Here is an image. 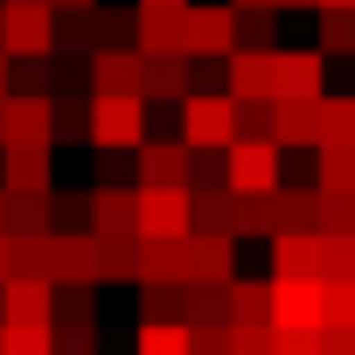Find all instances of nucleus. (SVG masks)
I'll use <instances>...</instances> for the list:
<instances>
[{
    "label": "nucleus",
    "instance_id": "nucleus-1",
    "mask_svg": "<svg viewBox=\"0 0 355 355\" xmlns=\"http://www.w3.org/2000/svg\"><path fill=\"white\" fill-rule=\"evenodd\" d=\"M223 189L230 196H279V139H230L223 146Z\"/></svg>",
    "mask_w": 355,
    "mask_h": 355
},
{
    "label": "nucleus",
    "instance_id": "nucleus-2",
    "mask_svg": "<svg viewBox=\"0 0 355 355\" xmlns=\"http://www.w3.org/2000/svg\"><path fill=\"white\" fill-rule=\"evenodd\" d=\"M189 216H196V189H132V223L146 244L189 237Z\"/></svg>",
    "mask_w": 355,
    "mask_h": 355
},
{
    "label": "nucleus",
    "instance_id": "nucleus-3",
    "mask_svg": "<svg viewBox=\"0 0 355 355\" xmlns=\"http://www.w3.org/2000/svg\"><path fill=\"white\" fill-rule=\"evenodd\" d=\"M0 49L42 63L56 49V8H35V0H0Z\"/></svg>",
    "mask_w": 355,
    "mask_h": 355
},
{
    "label": "nucleus",
    "instance_id": "nucleus-4",
    "mask_svg": "<svg viewBox=\"0 0 355 355\" xmlns=\"http://www.w3.org/2000/svg\"><path fill=\"white\" fill-rule=\"evenodd\" d=\"M0 327H56V279H0Z\"/></svg>",
    "mask_w": 355,
    "mask_h": 355
},
{
    "label": "nucleus",
    "instance_id": "nucleus-5",
    "mask_svg": "<svg viewBox=\"0 0 355 355\" xmlns=\"http://www.w3.org/2000/svg\"><path fill=\"white\" fill-rule=\"evenodd\" d=\"M91 139H98V146H139V139H146V98H139V91L91 98Z\"/></svg>",
    "mask_w": 355,
    "mask_h": 355
},
{
    "label": "nucleus",
    "instance_id": "nucleus-6",
    "mask_svg": "<svg viewBox=\"0 0 355 355\" xmlns=\"http://www.w3.org/2000/svg\"><path fill=\"white\" fill-rule=\"evenodd\" d=\"M49 139H56V105L42 91L0 98V146H49Z\"/></svg>",
    "mask_w": 355,
    "mask_h": 355
},
{
    "label": "nucleus",
    "instance_id": "nucleus-7",
    "mask_svg": "<svg viewBox=\"0 0 355 355\" xmlns=\"http://www.w3.org/2000/svg\"><path fill=\"white\" fill-rule=\"evenodd\" d=\"M237 139V98H182V146H230Z\"/></svg>",
    "mask_w": 355,
    "mask_h": 355
},
{
    "label": "nucleus",
    "instance_id": "nucleus-8",
    "mask_svg": "<svg viewBox=\"0 0 355 355\" xmlns=\"http://www.w3.org/2000/svg\"><path fill=\"white\" fill-rule=\"evenodd\" d=\"M320 313H327V279L272 272V327H320Z\"/></svg>",
    "mask_w": 355,
    "mask_h": 355
},
{
    "label": "nucleus",
    "instance_id": "nucleus-9",
    "mask_svg": "<svg viewBox=\"0 0 355 355\" xmlns=\"http://www.w3.org/2000/svg\"><path fill=\"white\" fill-rule=\"evenodd\" d=\"M230 98L237 105H265L279 98V49H230Z\"/></svg>",
    "mask_w": 355,
    "mask_h": 355
},
{
    "label": "nucleus",
    "instance_id": "nucleus-10",
    "mask_svg": "<svg viewBox=\"0 0 355 355\" xmlns=\"http://www.w3.org/2000/svg\"><path fill=\"white\" fill-rule=\"evenodd\" d=\"M182 49L189 56H230L237 49V8H189L182 15Z\"/></svg>",
    "mask_w": 355,
    "mask_h": 355
},
{
    "label": "nucleus",
    "instance_id": "nucleus-11",
    "mask_svg": "<svg viewBox=\"0 0 355 355\" xmlns=\"http://www.w3.org/2000/svg\"><path fill=\"white\" fill-rule=\"evenodd\" d=\"M182 279L189 286H230V230H209V237H182Z\"/></svg>",
    "mask_w": 355,
    "mask_h": 355
},
{
    "label": "nucleus",
    "instance_id": "nucleus-12",
    "mask_svg": "<svg viewBox=\"0 0 355 355\" xmlns=\"http://www.w3.org/2000/svg\"><path fill=\"white\" fill-rule=\"evenodd\" d=\"M272 265L286 279H327V237L320 230H272Z\"/></svg>",
    "mask_w": 355,
    "mask_h": 355
},
{
    "label": "nucleus",
    "instance_id": "nucleus-13",
    "mask_svg": "<svg viewBox=\"0 0 355 355\" xmlns=\"http://www.w3.org/2000/svg\"><path fill=\"white\" fill-rule=\"evenodd\" d=\"M0 189L8 196H56L49 189V146H0Z\"/></svg>",
    "mask_w": 355,
    "mask_h": 355
},
{
    "label": "nucleus",
    "instance_id": "nucleus-14",
    "mask_svg": "<svg viewBox=\"0 0 355 355\" xmlns=\"http://www.w3.org/2000/svg\"><path fill=\"white\" fill-rule=\"evenodd\" d=\"M182 15L189 8H139L132 15V49L139 56H189L182 49Z\"/></svg>",
    "mask_w": 355,
    "mask_h": 355
},
{
    "label": "nucleus",
    "instance_id": "nucleus-15",
    "mask_svg": "<svg viewBox=\"0 0 355 355\" xmlns=\"http://www.w3.org/2000/svg\"><path fill=\"white\" fill-rule=\"evenodd\" d=\"M91 237H98V244H139L132 189H98V196H91Z\"/></svg>",
    "mask_w": 355,
    "mask_h": 355
},
{
    "label": "nucleus",
    "instance_id": "nucleus-16",
    "mask_svg": "<svg viewBox=\"0 0 355 355\" xmlns=\"http://www.w3.org/2000/svg\"><path fill=\"white\" fill-rule=\"evenodd\" d=\"M272 139L279 146H320V98H272Z\"/></svg>",
    "mask_w": 355,
    "mask_h": 355
},
{
    "label": "nucleus",
    "instance_id": "nucleus-17",
    "mask_svg": "<svg viewBox=\"0 0 355 355\" xmlns=\"http://www.w3.org/2000/svg\"><path fill=\"white\" fill-rule=\"evenodd\" d=\"M327 49H279V98H327Z\"/></svg>",
    "mask_w": 355,
    "mask_h": 355
},
{
    "label": "nucleus",
    "instance_id": "nucleus-18",
    "mask_svg": "<svg viewBox=\"0 0 355 355\" xmlns=\"http://www.w3.org/2000/svg\"><path fill=\"white\" fill-rule=\"evenodd\" d=\"M139 189H189V146L139 139Z\"/></svg>",
    "mask_w": 355,
    "mask_h": 355
},
{
    "label": "nucleus",
    "instance_id": "nucleus-19",
    "mask_svg": "<svg viewBox=\"0 0 355 355\" xmlns=\"http://www.w3.org/2000/svg\"><path fill=\"white\" fill-rule=\"evenodd\" d=\"M139 70H146V56H139V49H98V56H91V84H98V98L139 91Z\"/></svg>",
    "mask_w": 355,
    "mask_h": 355
},
{
    "label": "nucleus",
    "instance_id": "nucleus-20",
    "mask_svg": "<svg viewBox=\"0 0 355 355\" xmlns=\"http://www.w3.org/2000/svg\"><path fill=\"white\" fill-rule=\"evenodd\" d=\"M132 355H196V327L182 320H146L132 334Z\"/></svg>",
    "mask_w": 355,
    "mask_h": 355
},
{
    "label": "nucleus",
    "instance_id": "nucleus-21",
    "mask_svg": "<svg viewBox=\"0 0 355 355\" xmlns=\"http://www.w3.org/2000/svg\"><path fill=\"white\" fill-rule=\"evenodd\" d=\"M230 327H272V286H230Z\"/></svg>",
    "mask_w": 355,
    "mask_h": 355
},
{
    "label": "nucleus",
    "instance_id": "nucleus-22",
    "mask_svg": "<svg viewBox=\"0 0 355 355\" xmlns=\"http://www.w3.org/2000/svg\"><path fill=\"white\" fill-rule=\"evenodd\" d=\"M139 98H189V91H182V56H146Z\"/></svg>",
    "mask_w": 355,
    "mask_h": 355
},
{
    "label": "nucleus",
    "instance_id": "nucleus-23",
    "mask_svg": "<svg viewBox=\"0 0 355 355\" xmlns=\"http://www.w3.org/2000/svg\"><path fill=\"white\" fill-rule=\"evenodd\" d=\"M320 196H355V146H320Z\"/></svg>",
    "mask_w": 355,
    "mask_h": 355
},
{
    "label": "nucleus",
    "instance_id": "nucleus-24",
    "mask_svg": "<svg viewBox=\"0 0 355 355\" xmlns=\"http://www.w3.org/2000/svg\"><path fill=\"white\" fill-rule=\"evenodd\" d=\"M320 146H355V98H320Z\"/></svg>",
    "mask_w": 355,
    "mask_h": 355
},
{
    "label": "nucleus",
    "instance_id": "nucleus-25",
    "mask_svg": "<svg viewBox=\"0 0 355 355\" xmlns=\"http://www.w3.org/2000/svg\"><path fill=\"white\" fill-rule=\"evenodd\" d=\"M279 8H237V49H272Z\"/></svg>",
    "mask_w": 355,
    "mask_h": 355
},
{
    "label": "nucleus",
    "instance_id": "nucleus-26",
    "mask_svg": "<svg viewBox=\"0 0 355 355\" xmlns=\"http://www.w3.org/2000/svg\"><path fill=\"white\" fill-rule=\"evenodd\" d=\"M0 355H56V327H0Z\"/></svg>",
    "mask_w": 355,
    "mask_h": 355
},
{
    "label": "nucleus",
    "instance_id": "nucleus-27",
    "mask_svg": "<svg viewBox=\"0 0 355 355\" xmlns=\"http://www.w3.org/2000/svg\"><path fill=\"white\" fill-rule=\"evenodd\" d=\"M320 49H355V8H320Z\"/></svg>",
    "mask_w": 355,
    "mask_h": 355
},
{
    "label": "nucleus",
    "instance_id": "nucleus-28",
    "mask_svg": "<svg viewBox=\"0 0 355 355\" xmlns=\"http://www.w3.org/2000/svg\"><path fill=\"white\" fill-rule=\"evenodd\" d=\"M8 63H15V56H8V49H0V98H8Z\"/></svg>",
    "mask_w": 355,
    "mask_h": 355
},
{
    "label": "nucleus",
    "instance_id": "nucleus-29",
    "mask_svg": "<svg viewBox=\"0 0 355 355\" xmlns=\"http://www.w3.org/2000/svg\"><path fill=\"white\" fill-rule=\"evenodd\" d=\"M139 8H189V0H139Z\"/></svg>",
    "mask_w": 355,
    "mask_h": 355
},
{
    "label": "nucleus",
    "instance_id": "nucleus-30",
    "mask_svg": "<svg viewBox=\"0 0 355 355\" xmlns=\"http://www.w3.org/2000/svg\"><path fill=\"white\" fill-rule=\"evenodd\" d=\"M0 237H8V189H0Z\"/></svg>",
    "mask_w": 355,
    "mask_h": 355
},
{
    "label": "nucleus",
    "instance_id": "nucleus-31",
    "mask_svg": "<svg viewBox=\"0 0 355 355\" xmlns=\"http://www.w3.org/2000/svg\"><path fill=\"white\" fill-rule=\"evenodd\" d=\"M49 8H98V0H49Z\"/></svg>",
    "mask_w": 355,
    "mask_h": 355
},
{
    "label": "nucleus",
    "instance_id": "nucleus-32",
    "mask_svg": "<svg viewBox=\"0 0 355 355\" xmlns=\"http://www.w3.org/2000/svg\"><path fill=\"white\" fill-rule=\"evenodd\" d=\"M237 8H279V0H237Z\"/></svg>",
    "mask_w": 355,
    "mask_h": 355
},
{
    "label": "nucleus",
    "instance_id": "nucleus-33",
    "mask_svg": "<svg viewBox=\"0 0 355 355\" xmlns=\"http://www.w3.org/2000/svg\"><path fill=\"white\" fill-rule=\"evenodd\" d=\"M313 8H355V0H313Z\"/></svg>",
    "mask_w": 355,
    "mask_h": 355
},
{
    "label": "nucleus",
    "instance_id": "nucleus-34",
    "mask_svg": "<svg viewBox=\"0 0 355 355\" xmlns=\"http://www.w3.org/2000/svg\"><path fill=\"white\" fill-rule=\"evenodd\" d=\"M0 279H8V237H0Z\"/></svg>",
    "mask_w": 355,
    "mask_h": 355
},
{
    "label": "nucleus",
    "instance_id": "nucleus-35",
    "mask_svg": "<svg viewBox=\"0 0 355 355\" xmlns=\"http://www.w3.org/2000/svg\"><path fill=\"white\" fill-rule=\"evenodd\" d=\"M35 8H49V0H35Z\"/></svg>",
    "mask_w": 355,
    "mask_h": 355
}]
</instances>
